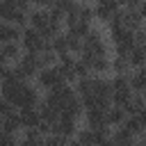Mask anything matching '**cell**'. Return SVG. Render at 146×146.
Returning <instances> with one entry per match:
<instances>
[{
  "label": "cell",
  "instance_id": "5b68a950",
  "mask_svg": "<svg viewBox=\"0 0 146 146\" xmlns=\"http://www.w3.org/2000/svg\"><path fill=\"white\" fill-rule=\"evenodd\" d=\"M121 23L128 30L144 27V11L141 9H121Z\"/></svg>",
  "mask_w": 146,
  "mask_h": 146
},
{
  "label": "cell",
  "instance_id": "d6986e66",
  "mask_svg": "<svg viewBox=\"0 0 146 146\" xmlns=\"http://www.w3.org/2000/svg\"><path fill=\"white\" fill-rule=\"evenodd\" d=\"M64 30H66L68 34H73V36H80V39H82V36H84V34L91 30V23H87V21H82V18H75V21H73L68 27H64Z\"/></svg>",
  "mask_w": 146,
  "mask_h": 146
},
{
  "label": "cell",
  "instance_id": "ffe728a7",
  "mask_svg": "<svg viewBox=\"0 0 146 146\" xmlns=\"http://www.w3.org/2000/svg\"><path fill=\"white\" fill-rule=\"evenodd\" d=\"M21 132H23L21 135V141L23 144H43V135L36 130V125L34 128H23Z\"/></svg>",
  "mask_w": 146,
  "mask_h": 146
},
{
  "label": "cell",
  "instance_id": "8992f818",
  "mask_svg": "<svg viewBox=\"0 0 146 146\" xmlns=\"http://www.w3.org/2000/svg\"><path fill=\"white\" fill-rule=\"evenodd\" d=\"M21 52H23L21 41H5V43H0V62H5V64H14L21 57Z\"/></svg>",
  "mask_w": 146,
  "mask_h": 146
},
{
  "label": "cell",
  "instance_id": "277c9868",
  "mask_svg": "<svg viewBox=\"0 0 146 146\" xmlns=\"http://www.w3.org/2000/svg\"><path fill=\"white\" fill-rule=\"evenodd\" d=\"M36 112H39L41 121H50V123H55V121L59 119L62 107L55 105V103H50V100H46V98H39V103H36Z\"/></svg>",
  "mask_w": 146,
  "mask_h": 146
},
{
  "label": "cell",
  "instance_id": "ba28073f",
  "mask_svg": "<svg viewBox=\"0 0 146 146\" xmlns=\"http://www.w3.org/2000/svg\"><path fill=\"white\" fill-rule=\"evenodd\" d=\"M128 87L135 94H144V89H146V71H144V66L128 71Z\"/></svg>",
  "mask_w": 146,
  "mask_h": 146
},
{
  "label": "cell",
  "instance_id": "44dd1931",
  "mask_svg": "<svg viewBox=\"0 0 146 146\" xmlns=\"http://www.w3.org/2000/svg\"><path fill=\"white\" fill-rule=\"evenodd\" d=\"M78 18H82V21H87V23H91L94 21V5L91 2H78Z\"/></svg>",
  "mask_w": 146,
  "mask_h": 146
},
{
  "label": "cell",
  "instance_id": "ac0fdd59",
  "mask_svg": "<svg viewBox=\"0 0 146 146\" xmlns=\"http://www.w3.org/2000/svg\"><path fill=\"white\" fill-rule=\"evenodd\" d=\"M128 71H130L128 57L114 52V57H110V73H128Z\"/></svg>",
  "mask_w": 146,
  "mask_h": 146
},
{
  "label": "cell",
  "instance_id": "484cf974",
  "mask_svg": "<svg viewBox=\"0 0 146 146\" xmlns=\"http://www.w3.org/2000/svg\"><path fill=\"white\" fill-rule=\"evenodd\" d=\"M75 2H84V0H75Z\"/></svg>",
  "mask_w": 146,
  "mask_h": 146
},
{
  "label": "cell",
  "instance_id": "603a6c76",
  "mask_svg": "<svg viewBox=\"0 0 146 146\" xmlns=\"http://www.w3.org/2000/svg\"><path fill=\"white\" fill-rule=\"evenodd\" d=\"M16 141H18V135L16 132L0 130V146H9V144H16Z\"/></svg>",
  "mask_w": 146,
  "mask_h": 146
},
{
  "label": "cell",
  "instance_id": "4fadbf2b",
  "mask_svg": "<svg viewBox=\"0 0 146 146\" xmlns=\"http://www.w3.org/2000/svg\"><path fill=\"white\" fill-rule=\"evenodd\" d=\"M21 30L23 27H18V25H14L9 21H0V43H5V41H18L21 39Z\"/></svg>",
  "mask_w": 146,
  "mask_h": 146
},
{
  "label": "cell",
  "instance_id": "5bb4252c",
  "mask_svg": "<svg viewBox=\"0 0 146 146\" xmlns=\"http://www.w3.org/2000/svg\"><path fill=\"white\" fill-rule=\"evenodd\" d=\"M18 116H21V125L23 128H34L41 121L36 107H18Z\"/></svg>",
  "mask_w": 146,
  "mask_h": 146
},
{
  "label": "cell",
  "instance_id": "7c38bea8",
  "mask_svg": "<svg viewBox=\"0 0 146 146\" xmlns=\"http://www.w3.org/2000/svg\"><path fill=\"white\" fill-rule=\"evenodd\" d=\"M125 116H128V114H125V110H123L121 105H114V103H110V105H107V110H105V121H107V125H110V128H116V125H121Z\"/></svg>",
  "mask_w": 146,
  "mask_h": 146
},
{
  "label": "cell",
  "instance_id": "52a82bcc",
  "mask_svg": "<svg viewBox=\"0 0 146 146\" xmlns=\"http://www.w3.org/2000/svg\"><path fill=\"white\" fill-rule=\"evenodd\" d=\"M82 116H84L87 128H94V130L110 128V125H107V121H105V110H98V107H94V110H84V112H82Z\"/></svg>",
  "mask_w": 146,
  "mask_h": 146
},
{
  "label": "cell",
  "instance_id": "7a4b0ae2",
  "mask_svg": "<svg viewBox=\"0 0 146 146\" xmlns=\"http://www.w3.org/2000/svg\"><path fill=\"white\" fill-rule=\"evenodd\" d=\"M34 80H36V87L39 89H50V87H55L57 82H62V73H59V66L57 64H52V66H41L39 71H36V75H34Z\"/></svg>",
  "mask_w": 146,
  "mask_h": 146
},
{
  "label": "cell",
  "instance_id": "2e32d148",
  "mask_svg": "<svg viewBox=\"0 0 146 146\" xmlns=\"http://www.w3.org/2000/svg\"><path fill=\"white\" fill-rule=\"evenodd\" d=\"M123 110H125V114H139L141 110H146V105H144V94H130V98L121 105Z\"/></svg>",
  "mask_w": 146,
  "mask_h": 146
},
{
  "label": "cell",
  "instance_id": "30bf717a",
  "mask_svg": "<svg viewBox=\"0 0 146 146\" xmlns=\"http://www.w3.org/2000/svg\"><path fill=\"white\" fill-rule=\"evenodd\" d=\"M39 98H41V89H39L36 84H30V82H25V89H23V96H21V103H18V107H36Z\"/></svg>",
  "mask_w": 146,
  "mask_h": 146
},
{
  "label": "cell",
  "instance_id": "8fae6325",
  "mask_svg": "<svg viewBox=\"0 0 146 146\" xmlns=\"http://www.w3.org/2000/svg\"><path fill=\"white\" fill-rule=\"evenodd\" d=\"M27 25H32L36 30H43L48 25V9H43V7H30V11H27Z\"/></svg>",
  "mask_w": 146,
  "mask_h": 146
},
{
  "label": "cell",
  "instance_id": "6da1fadb",
  "mask_svg": "<svg viewBox=\"0 0 146 146\" xmlns=\"http://www.w3.org/2000/svg\"><path fill=\"white\" fill-rule=\"evenodd\" d=\"M21 48L23 50H30V52H39V50H43V48H48V41L41 36V32L36 30V27H32V25H25L23 30H21Z\"/></svg>",
  "mask_w": 146,
  "mask_h": 146
},
{
  "label": "cell",
  "instance_id": "e0dca14e",
  "mask_svg": "<svg viewBox=\"0 0 146 146\" xmlns=\"http://www.w3.org/2000/svg\"><path fill=\"white\" fill-rule=\"evenodd\" d=\"M0 130H7V132H21L23 130V125H21V116H18V107L14 110V112H9V114H5L2 116V128Z\"/></svg>",
  "mask_w": 146,
  "mask_h": 146
},
{
  "label": "cell",
  "instance_id": "9c48e42d",
  "mask_svg": "<svg viewBox=\"0 0 146 146\" xmlns=\"http://www.w3.org/2000/svg\"><path fill=\"white\" fill-rule=\"evenodd\" d=\"M87 66L94 75H105L110 73V55H91L87 59Z\"/></svg>",
  "mask_w": 146,
  "mask_h": 146
},
{
  "label": "cell",
  "instance_id": "7402d4cb",
  "mask_svg": "<svg viewBox=\"0 0 146 146\" xmlns=\"http://www.w3.org/2000/svg\"><path fill=\"white\" fill-rule=\"evenodd\" d=\"M64 34H66V48H68V52L78 55V52L82 50V39H80V36H73V34H68V32H64Z\"/></svg>",
  "mask_w": 146,
  "mask_h": 146
},
{
  "label": "cell",
  "instance_id": "3957f363",
  "mask_svg": "<svg viewBox=\"0 0 146 146\" xmlns=\"http://www.w3.org/2000/svg\"><path fill=\"white\" fill-rule=\"evenodd\" d=\"M119 9H121L119 0H105V2H98V5H94V18L107 25V21H110Z\"/></svg>",
  "mask_w": 146,
  "mask_h": 146
},
{
  "label": "cell",
  "instance_id": "4316f807",
  "mask_svg": "<svg viewBox=\"0 0 146 146\" xmlns=\"http://www.w3.org/2000/svg\"><path fill=\"white\" fill-rule=\"evenodd\" d=\"M0 98H2V96H0Z\"/></svg>",
  "mask_w": 146,
  "mask_h": 146
},
{
  "label": "cell",
  "instance_id": "d4e9b609",
  "mask_svg": "<svg viewBox=\"0 0 146 146\" xmlns=\"http://www.w3.org/2000/svg\"><path fill=\"white\" fill-rule=\"evenodd\" d=\"M32 5H34V7H43V9H48V7L55 5V0H34Z\"/></svg>",
  "mask_w": 146,
  "mask_h": 146
},
{
  "label": "cell",
  "instance_id": "cb8c5ba5",
  "mask_svg": "<svg viewBox=\"0 0 146 146\" xmlns=\"http://www.w3.org/2000/svg\"><path fill=\"white\" fill-rule=\"evenodd\" d=\"M121 9H141L144 11V0H119Z\"/></svg>",
  "mask_w": 146,
  "mask_h": 146
},
{
  "label": "cell",
  "instance_id": "9a60e30c",
  "mask_svg": "<svg viewBox=\"0 0 146 146\" xmlns=\"http://www.w3.org/2000/svg\"><path fill=\"white\" fill-rule=\"evenodd\" d=\"M125 57H128L130 68H141L146 64V50H144V46H132Z\"/></svg>",
  "mask_w": 146,
  "mask_h": 146
}]
</instances>
